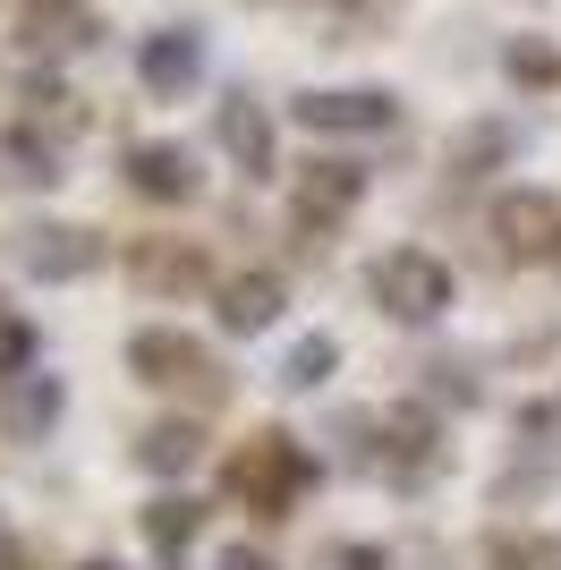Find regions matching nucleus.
<instances>
[{
    "label": "nucleus",
    "instance_id": "obj_5",
    "mask_svg": "<svg viewBox=\"0 0 561 570\" xmlns=\"http://www.w3.org/2000/svg\"><path fill=\"white\" fill-rule=\"evenodd\" d=\"M493 238H502V256H561V196L544 188H519L493 205Z\"/></svg>",
    "mask_w": 561,
    "mask_h": 570
},
{
    "label": "nucleus",
    "instance_id": "obj_4",
    "mask_svg": "<svg viewBox=\"0 0 561 570\" xmlns=\"http://www.w3.org/2000/svg\"><path fill=\"white\" fill-rule=\"evenodd\" d=\"M400 119V102L383 86H324V95H298V128L306 137H383Z\"/></svg>",
    "mask_w": 561,
    "mask_h": 570
},
{
    "label": "nucleus",
    "instance_id": "obj_24",
    "mask_svg": "<svg viewBox=\"0 0 561 570\" xmlns=\"http://www.w3.org/2000/svg\"><path fill=\"white\" fill-rule=\"evenodd\" d=\"M332 570H383V546H341V553H332Z\"/></svg>",
    "mask_w": 561,
    "mask_h": 570
},
{
    "label": "nucleus",
    "instance_id": "obj_12",
    "mask_svg": "<svg viewBox=\"0 0 561 570\" xmlns=\"http://www.w3.org/2000/svg\"><path fill=\"white\" fill-rule=\"evenodd\" d=\"M357 196H366V170H357V163H306V179H298V222H306V230H332Z\"/></svg>",
    "mask_w": 561,
    "mask_h": 570
},
{
    "label": "nucleus",
    "instance_id": "obj_15",
    "mask_svg": "<svg viewBox=\"0 0 561 570\" xmlns=\"http://www.w3.org/2000/svg\"><path fill=\"white\" fill-rule=\"evenodd\" d=\"M128 273H137L145 289H205V247H179V238H145L137 256H128Z\"/></svg>",
    "mask_w": 561,
    "mask_h": 570
},
{
    "label": "nucleus",
    "instance_id": "obj_13",
    "mask_svg": "<svg viewBox=\"0 0 561 570\" xmlns=\"http://www.w3.org/2000/svg\"><path fill=\"white\" fill-rule=\"evenodd\" d=\"M222 333H238V341H256V333H273L280 324V282L273 273H238V282H222Z\"/></svg>",
    "mask_w": 561,
    "mask_h": 570
},
{
    "label": "nucleus",
    "instance_id": "obj_16",
    "mask_svg": "<svg viewBox=\"0 0 561 570\" xmlns=\"http://www.w3.org/2000/svg\"><path fill=\"white\" fill-rule=\"evenodd\" d=\"M60 179V145L43 128H0V188H51Z\"/></svg>",
    "mask_w": 561,
    "mask_h": 570
},
{
    "label": "nucleus",
    "instance_id": "obj_3",
    "mask_svg": "<svg viewBox=\"0 0 561 570\" xmlns=\"http://www.w3.org/2000/svg\"><path fill=\"white\" fill-rule=\"evenodd\" d=\"M9 256L35 273V282H86L94 264H102V238L86 222H18L9 230Z\"/></svg>",
    "mask_w": 561,
    "mask_h": 570
},
{
    "label": "nucleus",
    "instance_id": "obj_6",
    "mask_svg": "<svg viewBox=\"0 0 561 570\" xmlns=\"http://www.w3.org/2000/svg\"><path fill=\"white\" fill-rule=\"evenodd\" d=\"M137 77H145V95L179 102L187 86L205 77V35H196V26H163V35H145V51H137Z\"/></svg>",
    "mask_w": 561,
    "mask_h": 570
},
{
    "label": "nucleus",
    "instance_id": "obj_25",
    "mask_svg": "<svg viewBox=\"0 0 561 570\" xmlns=\"http://www.w3.org/2000/svg\"><path fill=\"white\" fill-rule=\"evenodd\" d=\"M222 570H280V562H273V553H247V546H230V553H222Z\"/></svg>",
    "mask_w": 561,
    "mask_h": 570
},
{
    "label": "nucleus",
    "instance_id": "obj_22",
    "mask_svg": "<svg viewBox=\"0 0 561 570\" xmlns=\"http://www.w3.org/2000/svg\"><path fill=\"white\" fill-rule=\"evenodd\" d=\"M485 562H493V570H553V553H544L537 537H493Z\"/></svg>",
    "mask_w": 561,
    "mask_h": 570
},
{
    "label": "nucleus",
    "instance_id": "obj_9",
    "mask_svg": "<svg viewBox=\"0 0 561 570\" xmlns=\"http://www.w3.org/2000/svg\"><path fill=\"white\" fill-rule=\"evenodd\" d=\"M128 375L170 392V383H213V357L196 350L187 333H137V341H128Z\"/></svg>",
    "mask_w": 561,
    "mask_h": 570
},
{
    "label": "nucleus",
    "instance_id": "obj_18",
    "mask_svg": "<svg viewBox=\"0 0 561 570\" xmlns=\"http://www.w3.org/2000/svg\"><path fill=\"white\" fill-rule=\"evenodd\" d=\"M196 528H205V511L187 494H163V502H145V546L163 553V562H179L187 546H196Z\"/></svg>",
    "mask_w": 561,
    "mask_h": 570
},
{
    "label": "nucleus",
    "instance_id": "obj_20",
    "mask_svg": "<svg viewBox=\"0 0 561 570\" xmlns=\"http://www.w3.org/2000/svg\"><path fill=\"white\" fill-rule=\"evenodd\" d=\"M332 366H341V341H324V333H306L298 350L280 357V383H289V392H315V383H324Z\"/></svg>",
    "mask_w": 561,
    "mask_h": 570
},
{
    "label": "nucleus",
    "instance_id": "obj_19",
    "mask_svg": "<svg viewBox=\"0 0 561 570\" xmlns=\"http://www.w3.org/2000/svg\"><path fill=\"white\" fill-rule=\"evenodd\" d=\"M196 452H205V434H196V426H154V434L137 443V460H145L154 476H179Z\"/></svg>",
    "mask_w": 561,
    "mask_h": 570
},
{
    "label": "nucleus",
    "instance_id": "obj_23",
    "mask_svg": "<svg viewBox=\"0 0 561 570\" xmlns=\"http://www.w3.org/2000/svg\"><path fill=\"white\" fill-rule=\"evenodd\" d=\"M9 375H35V333H26L18 315H0V383Z\"/></svg>",
    "mask_w": 561,
    "mask_h": 570
},
{
    "label": "nucleus",
    "instance_id": "obj_10",
    "mask_svg": "<svg viewBox=\"0 0 561 570\" xmlns=\"http://www.w3.org/2000/svg\"><path fill=\"white\" fill-rule=\"evenodd\" d=\"M60 426V375H9V392H0V434L9 443H43V434Z\"/></svg>",
    "mask_w": 561,
    "mask_h": 570
},
{
    "label": "nucleus",
    "instance_id": "obj_17",
    "mask_svg": "<svg viewBox=\"0 0 561 570\" xmlns=\"http://www.w3.org/2000/svg\"><path fill=\"white\" fill-rule=\"evenodd\" d=\"M383 460H392V476L434 469V409H392L383 417Z\"/></svg>",
    "mask_w": 561,
    "mask_h": 570
},
{
    "label": "nucleus",
    "instance_id": "obj_14",
    "mask_svg": "<svg viewBox=\"0 0 561 570\" xmlns=\"http://www.w3.org/2000/svg\"><path fill=\"white\" fill-rule=\"evenodd\" d=\"M511 154H519V128H511V119H468L460 137H451L443 170H451V179H485V170H502Z\"/></svg>",
    "mask_w": 561,
    "mask_h": 570
},
{
    "label": "nucleus",
    "instance_id": "obj_27",
    "mask_svg": "<svg viewBox=\"0 0 561 570\" xmlns=\"http://www.w3.org/2000/svg\"><path fill=\"white\" fill-rule=\"evenodd\" d=\"M77 570H119V562H77Z\"/></svg>",
    "mask_w": 561,
    "mask_h": 570
},
{
    "label": "nucleus",
    "instance_id": "obj_1",
    "mask_svg": "<svg viewBox=\"0 0 561 570\" xmlns=\"http://www.w3.org/2000/svg\"><path fill=\"white\" fill-rule=\"evenodd\" d=\"M315 476V460L298 452V434L264 426L247 452L230 460V494L247 502V511H264V520H289V502H298V485Z\"/></svg>",
    "mask_w": 561,
    "mask_h": 570
},
{
    "label": "nucleus",
    "instance_id": "obj_26",
    "mask_svg": "<svg viewBox=\"0 0 561 570\" xmlns=\"http://www.w3.org/2000/svg\"><path fill=\"white\" fill-rule=\"evenodd\" d=\"M0 570H26V553H18V537L0 528Z\"/></svg>",
    "mask_w": 561,
    "mask_h": 570
},
{
    "label": "nucleus",
    "instance_id": "obj_7",
    "mask_svg": "<svg viewBox=\"0 0 561 570\" xmlns=\"http://www.w3.org/2000/svg\"><path fill=\"white\" fill-rule=\"evenodd\" d=\"M94 35H102L94 0H26L18 9V43L26 51H86Z\"/></svg>",
    "mask_w": 561,
    "mask_h": 570
},
{
    "label": "nucleus",
    "instance_id": "obj_11",
    "mask_svg": "<svg viewBox=\"0 0 561 570\" xmlns=\"http://www.w3.org/2000/svg\"><path fill=\"white\" fill-rule=\"evenodd\" d=\"M213 137H222V154H230L247 179H273V170H280L273 163V119H264L247 95H230L222 111H213Z\"/></svg>",
    "mask_w": 561,
    "mask_h": 570
},
{
    "label": "nucleus",
    "instance_id": "obj_2",
    "mask_svg": "<svg viewBox=\"0 0 561 570\" xmlns=\"http://www.w3.org/2000/svg\"><path fill=\"white\" fill-rule=\"evenodd\" d=\"M374 289V307L392 315V324H434V315H451V264L443 256H425V247H392V256L366 273Z\"/></svg>",
    "mask_w": 561,
    "mask_h": 570
},
{
    "label": "nucleus",
    "instance_id": "obj_21",
    "mask_svg": "<svg viewBox=\"0 0 561 570\" xmlns=\"http://www.w3.org/2000/svg\"><path fill=\"white\" fill-rule=\"evenodd\" d=\"M502 69H511V86H553L561 60H553L544 43H511V51H502Z\"/></svg>",
    "mask_w": 561,
    "mask_h": 570
},
{
    "label": "nucleus",
    "instance_id": "obj_8",
    "mask_svg": "<svg viewBox=\"0 0 561 570\" xmlns=\"http://www.w3.org/2000/svg\"><path fill=\"white\" fill-rule=\"evenodd\" d=\"M128 188L154 196V205H187V196H196V154H187V145H170V137L128 145Z\"/></svg>",
    "mask_w": 561,
    "mask_h": 570
}]
</instances>
